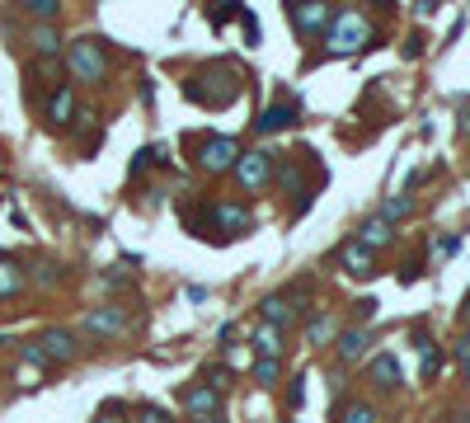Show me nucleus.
Here are the masks:
<instances>
[{"label":"nucleus","mask_w":470,"mask_h":423,"mask_svg":"<svg viewBox=\"0 0 470 423\" xmlns=\"http://www.w3.org/2000/svg\"><path fill=\"white\" fill-rule=\"evenodd\" d=\"M188 423H226V418H221V414H216V418H188Z\"/></svg>","instance_id":"obj_33"},{"label":"nucleus","mask_w":470,"mask_h":423,"mask_svg":"<svg viewBox=\"0 0 470 423\" xmlns=\"http://www.w3.org/2000/svg\"><path fill=\"white\" fill-rule=\"evenodd\" d=\"M456 353H461V358L470 362V334H465V338H461V344H456Z\"/></svg>","instance_id":"obj_32"},{"label":"nucleus","mask_w":470,"mask_h":423,"mask_svg":"<svg viewBox=\"0 0 470 423\" xmlns=\"http://www.w3.org/2000/svg\"><path fill=\"white\" fill-rule=\"evenodd\" d=\"M132 423H175L170 414H165V409H155V405H146V409H136V418Z\"/></svg>","instance_id":"obj_27"},{"label":"nucleus","mask_w":470,"mask_h":423,"mask_svg":"<svg viewBox=\"0 0 470 423\" xmlns=\"http://www.w3.org/2000/svg\"><path fill=\"white\" fill-rule=\"evenodd\" d=\"M24 287V268L15 259H0V297H15Z\"/></svg>","instance_id":"obj_19"},{"label":"nucleus","mask_w":470,"mask_h":423,"mask_svg":"<svg viewBox=\"0 0 470 423\" xmlns=\"http://www.w3.org/2000/svg\"><path fill=\"white\" fill-rule=\"evenodd\" d=\"M456 108H461V113H465V118H461V127H465V132H470V99H461V104H456Z\"/></svg>","instance_id":"obj_31"},{"label":"nucleus","mask_w":470,"mask_h":423,"mask_svg":"<svg viewBox=\"0 0 470 423\" xmlns=\"http://www.w3.org/2000/svg\"><path fill=\"white\" fill-rule=\"evenodd\" d=\"M344 423H376V414H372V405H353L344 414Z\"/></svg>","instance_id":"obj_28"},{"label":"nucleus","mask_w":470,"mask_h":423,"mask_svg":"<svg viewBox=\"0 0 470 423\" xmlns=\"http://www.w3.org/2000/svg\"><path fill=\"white\" fill-rule=\"evenodd\" d=\"M203 217L216 226V231H231V236L250 231V207L245 203H212V207H203Z\"/></svg>","instance_id":"obj_5"},{"label":"nucleus","mask_w":470,"mask_h":423,"mask_svg":"<svg viewBox=\"0 0 470 423\" xmlns=\"http://www.w3.org/2000/svg\"><path fill=\"white\" fill-rule=\"evenodd\" d=\"M259 316H264V325H273V329H287V325L296 320V292L264 297V301H259Z\"/></svg>","instance_id":"obj_11"},{"label":"nucleus","mask_w":470,"mask_h":423,"mask_svg":"<svg viewBox=\"0 0 470 423\" xmlns=\"http://www.w3.org/2000/svg\"><path fill=\"white\" fill-rule=\"evenodd\" d=\"M231 381V367H221V362H212V367H203V386H212V390H221Z\"/></svg>","instance_id":"obj_24"},{"label":"nucleus","mask_w":470,"mask_h":423,"mask_svg":"<svg viewBox=\"0 0 470 423\" xmlns=\"http://www.w3.org/2000/svg\"><path fill=\"white\" fill-rule=\"evenodd\" d=\"M325 43H329V52H363L367 43H372V24L357 15V10H344V15H335L329 19V34H325Z\"/></svg>","instance_id":"obj_2"},{"label":"nucleus","mask_w":470,"mask_h":423,"mask_svg":"<svg viewBox=\"0 0 470 423\" xmlns=\"http://www.w3.org/2000/svg\"><path fill=\"white\" fill-rule=\"evenodd\" d=\"M123 325H127V316H123L118 306H99V310H90V316L80 320V329H85L90 338H114Z\"/></svg>","instance_id":"obj_10"},{"label":"nucleus","mask_w":470,"mask_h":423,"mask_svg":"<svg viewBox=\"0 0 470 423\" xmlns=\"http://www.w3.org/2000/svg\"><path fill=\"white\" fill-rule=\"evenodd\" d=\"M296 118H301L296 104H273V108H264L259 118H255V127H259V132H283V127H292Z\"/></svg>","instance_id":"obj_13"},{"label":"nucleus","mask_w":470,"mask_h":423,"mask_svg":"<svg viewBox=\"0 0 470 423\" xmlns=\"http://www.w3.org/2000/svg\"><path fill=\"white\" fill-rule=\"evenodd\" d=\"M287 19H292L296 34H320V28H329L335 10L320 5V0H311V5H287Z\"/></svg>","instance_id":"obj_9"},{"label":"nucleus","mask_w":470,"mask_h":423,"mask_svg":"<svg viewBox=\"0 0 470 423\" xmlns=\"http://www.w3.org/2000/svg\"><path fill=\"white\" fill-rule=\"evenodd\" d=\"M329 334H335V316H320V320H311V329H306L311 344H325Z\"/></svg>","instance_id":"obj_25"},{"label":"nucleus","mask_w":470,"mask_h":423,"mask_svg":"<svg viewBox=\"0 0 470 423\" xmlns=\"http://www.w3.org/2000/svg\"><path fill=\"white\" fill-rule=\"evenodd\" d=\"M250 344L259 348V358H283V348H287L283 344V329H273V325H259Z\"/></svg>","instance_id":"obj_17"},{"label":"nucleus","mask_w":470,"mask_h":423,"mask_svg":"<svg viewBox=\"0 0 470 423\" xmlns=\"http://www.w3.org/2000/svg\"><path fill=\"white\" fill-rule=\"evenodd\" d=\"M301 400H306V386H301V381H292V390H287V405H301Z\"/></svg>","instance_id":"obj_30"},{"label":"nucleus","mask_w":470,"mask_h":423,"mask_svg":"<svg viewBox=\"0 0 470 423\" xmlns=\"http://www.w3.org/2000/svg\"><path fill=\"white\" fill-rule=\"evenodd\" d=\"M240 90H245V71L235 62H203L184 85V95L203 108H226L231 99H240Z\"/></svg>","instance_id":"obj_1"},{"label":"nucleus","mask_w":470,"mask_h":423,"mask_svg":"<svg viewBox=\"0 0 470 423\" xmlns=\"http://www.w3.org/2000/svg\"><path fill=\"white\" fill-rule=\"evenodd\" d=\"M34 344L43 348V358L47 362H75V353H80V344H75V334L71 329H43Z\"/></svg>","instance_id":"obj_7"},{"label":"nucleus","mask_w":470,"mask_h":423,"mask_svg":"<svg viewBox=\"0 0 470 423\" xmlns=\"http://www.w3.org/2000/svg\"><path fill=\"white\" fill-rule=\"evenodd\" d=\"M226 19H235V5H216V10H212V24H216V28L226 24Z\"/></svg>","instance_id":"obj_29"},{"label":"nucleus","mask_w":470,"mask_h":423,"mask_svg":"<svg viewBox=\"0 0 470 423\" xmlns=\"http://www.w3.org/2000/svg\"><path fill=\"white\" fill-rule=\"evenodd\" d=\"M240 160V141L235 136H203L198 141V165L207 169V175H226V169H235Z\"/></svg>","instance_id":"obj_4"},{"label":"nucleus","mask_w":470,"mask_h":423,"mask_svg":"<svg viewBox=\"0 0 470 423\" xmlns=\"http://www.w3.org/2000/svg\"><path fill=\"white\" fill-rule=\"evenodd\" d=\"M34 47L47 52V56H57V52H62V34H57L52 24H38V28H34Z\"/></svg>","instance_id":"obj_20"},{"label":"nucleus","mask_w":470,"mask_h":423,"mask_svg":"<svg viewBox=\"0 0 470 423\" xmlns=\"http://www.w3.org/2000/svg\"><path fill=\"white\" fill-rule=\"evenodd\" d=\"M273 156H278V151H240V160H235L240 184H245V188L268 184V175H273Z\"/></svg>","instance_id":"obj_6"},{"label":"nucleus","mask_w":470,"mask_h":423,"mask_svg":"<svg viewBox=\"0 0 470 423\" xmlns=\"http://www.w3.org/2000/svg\"><path fill=\"white\" fill-rule=\"evenodd\" d=\"M278 377H283V358H259L255 362V381L259 386H278Z\"/></svg>","instance_id":"obj_21"},{"label":"nucleus","mask_w":470,"mask_h":423,"mask_svg":"<svg viewBox=\"0 0 470 423\" xmlns=\"http://www.w3.org/2000/svg\"><path fill=\"white\" fill-rule=\"evenodd\" d=\"M465 377H470V362H465Z\"/></svg>","instance_id":"obj_34"},{"label":"nucleus","mask_w":470,"mask_h":423,"mask_svg":"<svg viewBox=\"0 0 470 423\" xmlns=\"http://www.w3.org/2000/svg\"><path fill=\"white\" fill-rule=\"evenodd\" d=\"M179 400L193 418H216L221 414V390H212V386H184Z\"/></svg>","instance_id":"obj_8"},{"label":"nucleus","mask_w":470,"mask_h":423,"mask_svg":"<svg viewBox=\"0 0 470 423\" xmlns=\"http://www.w3.org/2000/svg\"><path fill=\"white\" fill-rule=\"evenodd\" d=\"M19 5H24V15H34V19H43V24H52V19H57V0H19Z\"/></svg>","instance_id":"obj_22"},{"label":"nucleus","mask_w":470,"mask_h":423,"mask_svg":"<svg viewBox=\"0 0 470 423\" xmlns=\"http://www.w3.org/2000/svg\"><path fill=\"white\" fill-rule=\"evenodd\" d=\"M75 118V95H71V85H57V90L47 95V127H66Z\"/></svg>","instance_id":"obj_12"},{"label":"nucleus","mask_w":470,"mask_h":423,"mask_svg":"<svg viewBox=\"0 0 470 423\" xmlns=\"http://www.w3.org/2000/svg\"><path fill=\"white\" fill-rule=\"evenodd\" d=\"M391 240H395V231H391V221H385V217L363 221V231H357V245H363V249H381V245H391Z\"/></svg>","instance_id":"obj_15"},{"label":"nucleus","mask_w":470,"mask_h":423,"mask_svg":"<svg viewBox=\"0 0 470 423\" xmlns=\"http://www.w3.org/2000/svg\"><path fill=\"white\" fill-rule=\"evenodd\" d=\"M367 372H372V381H376L381 390H395V386H400V362H395L391 353L372 358V367H367Z\"/></svg>","instance_id":"obj_16"},{"label":"nucleus","mask_w":470,"mask_h":423,"mask_svg":"<svg viewBox=\"0 0 470 423\" xmlns=\"http://www.w3.org/2000/svg\"><path fill=\"white\" fill-rule=\"evenodd\" d=\"M409 212H414V197H409V193L391 197V203L381 207V217H385V221H400V217H409Z\"/></svg>","instance_id":"obj_23"},{"label":"nucleus","mask_w":470,"mask_h":423,"mask_svg":"<svg viewBox=\"0 0 470 423\" xmlns=\"http://www.w3.org/2000/svg\"><path fill=\"white\" fill-rule=\"evenodd\" d=\"M66 71L80 76V80H90V85H99V80L108 76V52H104V43H99V38H75V43H66Z\"/></svg>","instance_id":"obj_3"},{"label":"nucleus","mask_w":470,"mask_h":423,"mask_svg":"<svg viewBox=\"0 0 470 423\" xmlns=\"http://www.w3.org/2000/svg\"><path fill=\"white\" fill-rule=\"evenodd\" d=\"M419 348H424V377H437V367H442V353L428 344V338H419Z\"/></svg>","instance_id":"obj_26"},{"label":"nucleus","mask_w":470,"mask_h":423,"mask_svg":"<svg viewBox=\"0 0 470 423\" xmlns=\"http://www.w3.org/2000/svg\"><path fill=\"white\" fill-rule=\"evenodd\" d=\"M339 259H344V268H348L353 277H372V273H376V254H372V249H363L357 240L339 249Z\"/></svg>","instance_id":"obj_14"},{"label":"nucleus","mask_w":470,"mask_h":423,"mask_svg":"<svg viewBox=\"0 0 470 423\" xmlns=\"http://www.w3.org/2000/svg\"><path fill=\"white\" fill-rule=\"evenodd\" d=\"M367 344H372V334H367V329H344V334H339V358H344V362L363 358V353H367Z\"/></svg>","instance_id":"obj_18"}]
</instances>
